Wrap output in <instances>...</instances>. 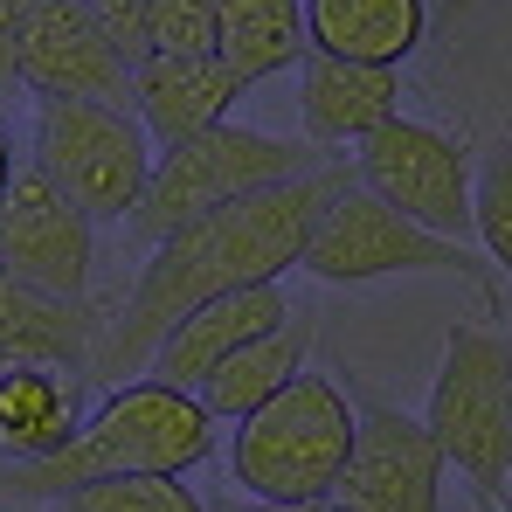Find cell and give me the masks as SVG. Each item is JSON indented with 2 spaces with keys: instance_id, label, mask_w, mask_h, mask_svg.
Listing matches in <instances>:
<instances>
[{
  "instance_id": "6da1fadb",
  "label": "cell",
  "mask_w": 512,
  "mask_h": 512,
  "mask_svg": "<svg viewBox=\"0 0 512 512\" xmlns=\"http://www.w3.org/2000/svg\"><path fill=\"white\" fill-rule=\"evenodd\" d=\"M360 173L346 160H319L298 180H277L263 194H243L187 229H173L160 250L146 256L139 284L125 291V312L118 326L104 333L97 360H90V381L104 388H125V381H146L153 353L187 312H201L208 298H229V291H250V284H284V270H298L305 236L319 229V215L333 208V194H346Z\"/></svg>"
},
{
  "instance_id": "7a4b0ae2",
  "label": "cell",
  "mask_w": 512,
  "mask_h": 512,
  "mask_svg": "<svg viewBox=\"0 0 512 512\" xmlns=\"http://www.w3.org/2000/svg\"><path fill=\"white\" fill-rule=\"evenodd\" d=\"M208 457H215V416L201 409V395L167 381H125L90 409L56 457L0 464V499L63 506L70 492L104 478H187Z\"/></svg>"
},
{
  "instance_id": "3957f363",
  "label": "cell",
  "mask_w": 512,
  "mask_h": 512,
  "mask_svg": "<svg viewBox=\"0 0 512 512\" xmlns=\"http://www.w3.org/2000/svg\"><path fill=\"white\" fill-rule=\"evenodd\" d=\"M353 429H360V416L340 381L298 374L277 402H263L250 423H236L229 464H236L243 499L284 512L333 499L346 478V457H353Z\"/></svg>"
},
{
  "instance_id": "277c9868",
  "label": "cell",
  "mask_w": 512,
  "mask_h": 512,
  "mask_svg": "<svg viewBox=\"0 0 512 512\" xmlns=\"http://www.w3.org/2000/svg\"><path fill=\"white\" fill-rule=\"evenodd\" d=\"M429 436L464 471L471 499H506L512 485V333L457 319L443 333V367L429 388Z\"/></svg>"
},
{
  "instance_id": "5b68a950",
  "label": "cell",
  "mask_w": 512,
  "mask_h": 512,
  "mask_svg": "<svg viewBox=\"0 0 512 512\" xmlns=\"http://www.w3.org/2000/svg\"><path fill=\"white\" fill-rule=\"evenodd\" d=\"M298 173H312V153L305 146L270 139V132L229 118V125H215V132L160 153V167L146 180V201L125 222V236L160 250L173 229H187V222H201V215H215V208H229L243 194H263L277 180H298Z\"/></svg>"
},
{
  "instance_id": "8992f818",
  "label": "cell",
  "mask_w": 512,
  "mask_h": 512,
  "mask_svg": "<svg viewBox=\"0 0 512 512\" xmlns=\"http://www.w3.org/2000/svg\"><path fill=\"white\" fill-rule=\"evenodd\" d=\"M35 167L49 173L90 222H132L146 201V180L160 167V146L146 139L139 111L56 97L35 111Z\"/></svg>"
},
{
  "instance_id": "52a82bcc",
  "label": "cell",
  "mask_w": 512,
  "mask_h": 512,
  "mask_svg": "<svg viewBox=\"0 0 512 512\" xmlns=\"http://www.w3.org/2000/svg\"><path fill=\"white\" fill-rule=\"evenodd\" d=\"M298 270H312L319 284H381V277H478L485 284V256L478 250L416 229L409 215H395L360 180L346 194H333V208L305 236Z\"/></svg>"
},
{
  "instance_id": "ba28073f",
  "label": "cell",
  "mask_w": 512,
  "mask_h": 512,
  "mask_svg": "<svg viewBox=\"0 0 512 512\" xmlns=\"http://www.w3.org/2000/svg\"><path fill=\"white\" fill-rule=\"evenodd\" d=\"M360 187L381 194L395 215H409L416 229L443 236V243H464L478 236V173L464 139L436 132L423 118H388L374 139H360Z\"/></svg>"
},
{
  "instance_id": "9c48e42d",
  "label": "cell",
  "mask_w": 512,
  "mask_h": 512,
  "mask_svg": "<svg viewBox=\"0 0 512 512\" xmlns=\"http://www.w3.org/2000/svg\"><path fill=\"white\" fill-rule=\"evenodd\" d=\"M90 263H97V222L35 160H21L0 194V270L63 305H84Z\"/></svg>"
},
{
  "instance_id": "30bf717a",
  "label": "cell",
  "mask_w": 512,
  "mask_h": 512,
  "mask_svg": "<svg viewBox=\"0 0 512 512\" xmlns=\"http://www.w3.org/2000/svg\"><path fill=\"white\" fill-rule=\"evenodd\" d=\"M360 429H353V457L333 499L353 512H443V471L450 457L436 450L423 416H402L374 395H360Z\"/></svg>"
},
{
  "instance_id": "8fae6325",
  "label": "cell",
  "mask_w": 512,
  "mask_h": 512,
  "mask_svg": "<svg viewBox=\"0 0 512 512\" xmlns=\"http://www.w3.org/2000/svg\"><path fill=\"white\" fill-rule=\"evenodd\" d=\"M14 63H21V84L42 104L84 97V104H125L132 111V70L104 49L84 0H21Z\"/></svg>"
},
{
  "instance_id": "7c38bea8",
  "label": "cell",
  "mask_w": 512,
  "mask_h": 512,
  "mask_svg": "<svg viewBox=\"0 0 512 512\" xmlns=\"http://www.w3.org/2000/svg\"><path fill=\"white\" fill-rule=\"evenodd\" d=\"M298 312V298L284 291V284H250V291H229V298H208L201 312H187L180 326H173L160 353H153V367H146V381H167V388H201L236 346L263 340L270 326H284Z\"/></svg>"
},
{
  "instance_id": "4fadbf2b",
  "label": "cell",
  "mask_w": 512,
  "mask_h": 512,
  "mask_svg": "<svg viewBox=\"0 0 512 512\" xmlns=\"http://www.w3.org/2000/svg\"><path fill=\"white\" fill-rule=\"evenodd\" d=\"M243 90L250 84L222 56H146L132 70V111H139L146 139L160 153H173V146L229 125V111H236Z\"/></svg>"
},
{
  "instance_id": "5bb4252c",
  "label": "cell",
  "mask_w": 512,
  "mask_h": 512,
  "mask_svg": "<svg viewBox=\"0 0 512 512\" xmlns=\"http://www.w3.org/2000/svg\"><path fill=\"white\" fill-rule=\"evenodd\" d=\"M298 118L319 146H360L374 139L388 118H402V70H367L340 56H312L298 63Z\"/></svg>"
},
{
  "instance_id": "9a60e30c",
  "label": "cell",
  "mask_w": 512,
  "mask_h": 512,
  "mask_svg": "<svg viewBox=\"0 0 512 512\" xmlns=\"http://www.w3.org/2000/svg\"><path fill=\"white\" fill-rule=\"evenodd\" d=\"M319 346V312L298 298V312L284 319V326H270L263 340L236 346L194 395H201V409L215 416V423H250L263 402H277L298 374H305V353Z\"/></svg>"
},
{
  "instance_id": "2e32d148",
  "label": "cell",
  "mask_w": 512,
  "mask_h": 512,
  "mask_svg": "<svg viewBox=\"0 0 512 512\" xmlns=\"http://www.w3.org/2000/svg\"><path fill=\"white\" fill-rule=\"evenodd\" d=\"M429 0H305V49L367 70H402L423 49Z\"/></svg>"
},
{
  "instance_id": "e0dca14e",
  "label": "cell",
  "mask_w": 512,
  "mask_h": 512,
  "mask_svg": "<svg viewBox=\"0 0 512 512\" xmlns=\"http://www.w3.org/2000/svg\"><path fill=\"white\" fill-rule=\"evenodd\" d=\"M90 360H97L90 305H63L0 270V367H63L90 381Z\"/></svg>"
},
{
  "instance_id": "ac0fdd59",
  "label": "cell",
  "mask_w": 512,
  "mask_h": 512,
  "mask_svg": "<svg viewBox=\"0 0 512 512\" xmlns=\"http://www.w3.org/2000/svg\"><path fill=\"white\" fill-rule=\"evenodd\" d=\"M84 429V374L63 367H0V450L14 464L56 457Z\"/></svg>"
},
{
  "instance_id": "d6986e66",
  "label": "cell",
  "mask_w": 512,
  "mask_h": 512,
  "mask_svg": "<svg viewBox=\"0 0 512 512\" xmlns=\"http://www.w3.org/2000/svg\"><path fill=\"white\" fill-rule=\"evenodd\" d=\"M215 56L243 84L305 63V0H215Z\"/></svg>"
},
{
  "instance_id": "ffe728a7",
  "label": "cell",
  "mask_w": 512,
  "mask_h": 512,
  "mask_svg": "<svg viewBox=\"0 0 512 512\" xmlns=\"http://www.w3.org/2000/svg\"><path fill=\"white\" fill-rule=\"evenodd\" d=\"M63 506L77 512H208L201 492H187V478H104L70 492Z\"/></svg>"
},
{
  "instance_id": "44dd1931",
  "label": "cell",
  "mask_w": 512,
  "mask_h": 512,
  "mask_svg": "<svg viewBox=\"0 0 512 512\" xmlns=\"http://www.w3.org/2000/svg\"><path fill=\"white\" fill-rule=\"evenodd\" d=\"M478 243L512 277V139L478 160Z\"/></svg>"
},
{
  "instance_id": "7402d4cb",
  "label": "cell",
  "mask_w": 512,
  "mask_h": 512,
  "mask_svg": "<svg viewBox=\"0 0 512 512\" xmlns=\"http://www.w3.org/2000/svg\"><path fill=\"white\" fill-rule=\"evenodd\" d=\"M84 14L125 70H139L153 56V0H84Z\"/></svg>"
},
{
  "instance_id": "603a6c76",
  "label": "cell",
  "mask_w": 512,
  "mask_h": 512,
  "mask_svg": "<svg viewBox=\"0 0 512 512\" xmlns=\"http://www.w3.org/2000/svg\"><path fill=\"white\" fill-rule=\"evenodd\" d=\"M153 56H215V0H153Z\"/></svg>"
},
{
  "instance_id": "cb8c5ba5",
  "label": "cell",
  "mask_w": 512,
  "mask_h": 512,
  "mask_svg": "<svg viewBox=\"0 0 512 512\" xmlns=\"http://www.w3.org/2000/svg\"><path fill=\"white\" fill-rule=\"evenodd\" d=\"M14 35H21V0H0V97L21 84V63H14Z\"/></svg>"
},
{
  "instance_id": "d4e9b609",
  "label": "cell",
  "mask_w": 512,
  "mask_h": 512,
  "mask_svg": "<svg viewBox=\"0 0 512 512\" xmlns=\"http://www.w3.org/2000/svg\"><path fill=\"white\" fill-rule=\"evenodd\" d=\"M208 512H284V506H256V499H236V492H222V499H208Z\"/></svg>"
},
{
  "instance_id": "484cf974",
  "label": "cell",
  "mask_w": 512,
  "mask_h": 512,
  "mask_svg": "<svg viewBox=\"0 0 512 512\" xmlns=\"http://www.w3.org/2000/svg\"><path fill=\"white\" fill-rule=\"evenodd\" d=\"M7 180H14V153H7V132H0V194H7Z\"/></svg>"
},
{
  "instance_id": "4316f807",
  "label": "cell",
  "mask_w": 512,
  "mask_h": 512,
  "mask_svg": "<svg viewBox=\"0 0 512 512\" xmlns=\"http://www.w3.org/2000/svg\"><path fill=\"white\" fill-rule=\"evenodd\" d=\"M298 512H353L346 499H319V506H298Z\"/></svg>"
},
{
  "instance_id": "83f0119b",
  "label": "cell",
  "mask_w": 512,
  "mask_h": 512,
  "mask_svg": "<svg viewBox=\"0 0 512 512\" xmlns=\"http://www.w3.org/2000/svg\"><path fill=\"white\" fill-rule=\"evenodd\" d=\"M471 7H478V0H443V14H450V21H457V14H471Z\"/></svg>"
},
{
  "instance_id": "f1b7e54d",
  "label": "cell",
  "mask_w": 512,
  "mask_h": 512,
  "mask_svg": "<svg viewBox=\"0 0 512 512\" xmlns=\"http://www.w3.org/2000/svg\"><path fill=\"white\" fill-rule=\"evenodd\" d=\"M471 512H506V506L499 499H471Z\"/></svg>"
},
{
  "instance_id": "f546056e",
  "label": "cell",
  "mask_w": 512,
  "mask_h": 512,
  "mask_svg": "<svg viewBox=\"0 0 512 512\" xmlns=\"http://www.w3.org/2000/svg\"><path fill=\"white\" fill-rule=\"evenodd\" d=\"M499 506H506V512H512V499H499Z\"/></svg>"
},
{
  "instance_id": "4dcf8cb0",
  "label": "cell",
  "mask_w": 512,
  "mask_h": 512,
  "mask_svg": "<svg viewBox=\"0 0 512 512\" xmlns=\"http://www.w3.org/2000/svg\"><path fill=\"white\" fill-rule=\"evenodd\" d=\"M56 512H77V506H56Z\"/></svg>"
}]
</instances>
